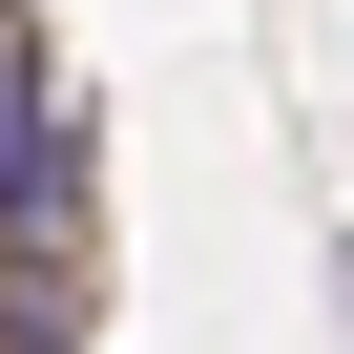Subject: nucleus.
Here are the masks:
<instances>
[{"instance_id": "obj_1", "label": "nucleus", "mask_w": 354, "mask_h": 354, "mask_svg": "<svg viewBox=\"0 0 354 354\" xmlns=\"http://www.w3.org/2000/svg\"><path fill=\"white\" fill-rule=\"evenodd\" d=\"M42 209H63V125L21 84V0H0V230H42Z\"/></svg>"}]
</instances>
